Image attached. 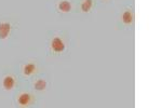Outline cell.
<instances>
[{"label":"cell","mask_w":162,"mask_h":108,"mask_svg":"<svg viewBox=\"0 0 162 108\" xmlns=\"http://www.w3.org/2000/svg\"><path fill=\"white\" fill-rule=\"evenodd\" d=\"M51 48H52V50H53L54 52L59 53V52H64L66 46H65L64 41L62 40L59 37H54V38L52 39Z\"/></svg>","instance_id":"cell-1"},{"label":"cell","mask_w":162,"mask_h":108,"mask_svg":"<svg viewBox=\"0 0 162 108\" xmlns=\"http://www.w3.org/2000/svg\"><path fill=\"white\" fill-rule=\"evenodd\" d=\"M11 31V25L8 22H2L0 23V39H7Z\"/></svg>","instance_id":"cell-2"},{"label":"cell","mask_w":162,"mask_h":108,"mask_svg":"<svg viewBox=\"0 0 162 108\" xmlns=\"http://www.w3.org/2000/svg\"><path fill=\"white\" fill-rule=\"evenodd\" d=\"M14 84H15V80H14V78L12 77V76H7V77L3 79V81H2V85H3V88L8 91L13 89Z\"/></svg>","instance_id":"cell-3"},{"label":"cell","mask_w":162,"mask_h":108,"mask_svg":"<svg viewBox=\"0 0 162 108\" xmlns=\"http://www.w3.org/2000/svg\"><path fill=\"white\" fill-rule=\"evenodd\" d=\"M31 102V97L29 94H27V93H23V94L20 95L19 97V104L21 105V106H27V105H29Z\"/></svg>","instance_id":"cell-4"},{"label":"cell","mask_w":162,"mask_h":108,"mask_svg":"<svg viewBox=\"0 0 162 108\" xmlns=\"http://www.w3.org/2000/svg\"><path fill=\"white\" fill-rule=\"evenodd\" d=\"M35 70H36V65L34 63H28L24 66L23 73L25 76H31L35 73Z\"/></svg>","instance_id":"cell-5"},{"label":"cell","mask_w":162,"mask_h":108,"mask_svg":"<svg viewBox=\"0 0 162 108\" xmlns=\"http://www.w3.org/2000/svg\"><path fill=\"white\" fill-rule=\"evenodd\" d=\"M59 11L63 12V13H68V12H70V10H71L70 2H68V1H62V2H59Z\"/></svg>","instance_id":"cell-6"},{"label":"cell","mask_w":162,"mask_h":108,"mask_svg":"<svg viewBox=\"0 0 162 108\" xmlns=\"http://www.w3.org/2000/svg\"><path fill=\"white\" fill-rule=\"evenodd\" d=\"M122 21H123V23L126 24V25L131 24L132 22H133V14H132V12L130 11L124 12V13L122 14Z\"/></svg>","instance_id":"cell-7"},{"label":"cell","mask_w":162,"mask_h":108,"mask_svg":"<svg viewBox=\"0 0 162 108\" xmlns=\"http://www.w3.org/2000/svg\"><path fill=\"white\" fill-rule=\"evenodd\" d=\"M92 4H93V0H84L81 3V11L82 12H89L92 8Z\"/></svg>","instance_id":"cell-8"},{"label":"cell","mask_w":162,"mask_h":108,"mask_svg":"<svg viewBox=\"0 0 162 108\" xmlns=\"http://www.w3.org/2000/svg\"><path fill=\"white\" fill-rule=\"evenodd\" d=\"M47 87V82L44 80H38L36 83H35V89L38 91H42L44 90Z\"/></svg>","instance_id":"cell-9"}]
</instances>
